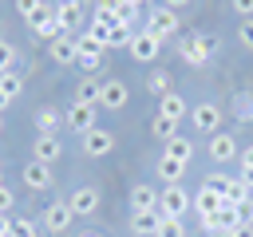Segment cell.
Segmentation results:
<instances>
[{
  "label": "cell",
  "instance_id": "6da1fadb",
  "mask_svg": "<svg viewBox=\"0 0 253 237\" xmlns=\"http://www.w3.org/2000/svg\"><path fill=\"white\" fill-rule=\"evenodd\" d=\"M213 47H217V40H210V36H186V40H178V55L190 67H206L210 55H213Z\"/></svg>",
  "mask_w": 253,
  "mask_h": 237
},
{
  "label": "cell",
  "instance_id": "7a4b0ae2",
  "mask_svg": "<svg viewBox=\"0 0 253 237\" xmlns=\"http://www.w3.org/2000/svg\"><path fill=\"white\" fill-rule=\"evenodd\" d=\"M178 28H182V20H178V12H174V8H166V4L150 8V16H146V32H150V36L170 40V36H178Z\"/></svg>",
  "mask_w": 253,
  "mask_h": 237
},
{
  "label": "cell",
  "instance_id": "3957f363",
  "mask_svg": "<svg viewBox=\"0 0 253 237\" xmlns=\"http://www.w3.org/2000/svg\"><path fill=\"white\" fill-rule=\"evenodd\" d=\"M28 24H32V32H36L40 40H47V43H51V40H59V36H67V32L59 28V4H43Z\"/></svg>",
  "mask_w": 253,
  "mask_h": 237
},
{
  "label": "cell",
  "instance_id": "277c9868",
  "mask_svg": "<svg viewBox=\"0 0 253 237\" xmlns=\"http://www.w3.org/2000/svg\"><path fill=\"white\" fill-rule=\"evenodd\" d=\"M194 205V198L182 186H162L158 190V213L162 217H186V209Z\"/></svg>",
  "mask_w": 253,
  "mask_h": 237
},
{
  "label": "cell",
  "instance_id": "5b68a950",
  "mask_svg": "<svg viewBox=\"0 0 253 237\" xmlns=\"http://www.w3.org/2000/svg\"><path fill=\"white\" fill-rule=\"evenodd\" d=\"M190 126L198 134H217V126H221V103H194Z\"/></svg>",
  "mask_w": 253,
  "mask_h": 237
},
{
  "label": "cell",
  "instance_id": "8992f818",
  "mask_svg": "<svg viewBox=\"0 0 253 237\" xmlns=\"http://www.w3.org/2000/svg\"><path fill=\"white\" fill-rule=\"evenodd\" d=\"M206 186H210V190H217L225 205H237V201H245V198H249V190H245L237 178L221 174V170H217V174H210V178H206Z\"/></svg>",
  "mask_w": 253,
  "mask_h": 237
},
{
  "label": "cell",
  "instance_id": "52a82bcc",
  "mask_svg": "<svg viewBox=\"0 0 253 237\" xmlns=\"http://www.w3.org/2000/svg\"><path fill=\"white\" fill-rule=\"evenodd\" d=\"M71 221H75V213H71L67 201H51L43 209V233H51V237H59L63 229H71Z\"/></svg>",
  "mask_w": 253,
  "mask_h": 237
},
{
  "label": "cell",
  "instance_id": "ba28073f",
  "mask_svg": "<svg viewBox=\"0 0 253 237\" xmlns=\"http://www.w3.org/2000/svg\"><path fill=\"white\" fill-rule=\"evenodd\" d=\"M158 47H162V40H158V36H150V32L142 28V32H134V40H130V47H126V51H130V59H134V63H150V59H158Z\"/></svg>",
  "mask_w": 253,
  "mask_h": 237
},
{
  "label": "cell",
  "instance_id": "9c48e42d",
  "mask_svg": "<svg viewBox=\"0 0 253 237\" xmlns=\"http://www.w3.org/2000/svg\"><path fill=\"white\" fill-rule=\"evenodd\" d=\"M95 111H99V107H91V103H71V107H67V115H63L67 130H75V134L95 130Z\"/></svg>",
  "mask_w": 253,
  "mask_h": 237
},
{
  "label": "cell",
  "instance_id": "30bf717a",
  "mask_svg": "<svg viewBox=\"0 0 253 237\" xmlns=\"http://www.w3.org/2000/svg\"><path fill=\"white\" fill-rule=\"evenodd\" d=\"M59 154H63L59 134H36V138H32V158H36V162L51 166V162H59Z\"/></svg>",
  "mask_w": 253,
  "mask_h": 237
},
{
  "label": "cell",
  "instance_id": "8fae6325",
  "mask_svg": "<svg viewBox=\"0 0 253 237\" xmlns=\"http://www.w3.org/2000/svg\"><path fill=\"white\" fill-rule=\"evenodd\" d=\"M83 24H87V8H83V0H63V4H59V28H63L67 36H75Z\"/></svg>",
  "mask_w": 253,
  "mask_h": 237
},
{
  "label": "cell",
  "instance_id": "7c38bea8",
  "mask_svg": "<svg viewBox=\"0 0 253 237\" xmlns=\"http://www.w3.org/2000/svg\"><path fill=\"white\" fill-rule=\"evenodd\" d=\"M47 55H51V63L67 67V63L79 59V40H75V36H59V40H51V43H47Z\"/></svg>",
  "mask_w": 253,
  "mask_h": 237
},
{
  "label": "cell",
  "instance_id": "4fadbf2b",
  "mask_svg": "<svg viewBox=\"0 0 253 237\" xmlns=\"http://www.w3.org/2000/svg\"><path fill=\"white\" fill-rule=\"evenodd\" d=\"M210 158L213 162H233V158H241V150H237V142H233V134H225V130H217V134H210Z\"/></svg>",
  "mask_w": 253,
  "mask_h": 237
},
{
  "label": "cell",
  "instance_id": "5bb4252c",
  "mask_svg": "<svg viewBox=\"0 0 253 237\" xmlns=\"http://www.w3.org/2000/svg\"><path fill=\"white\" fill-rule=\"evenodd\" d=\"M67 205H71L75 217H91V213L99 209V190H95V186H79V190L67 198Z\"/></svg>",
  "mask_w": 253,
  "mask_h": 237
},
{
  "label": "cell",
  "instance_id": "9a60e30c",
  "mask_svg": "<svg viewBox=\"0 0 253 237\" xmlns=\"http://www.w3.org/2000/svg\"><path fill=\"white\" fill-rule=\"evenodd\" d=\"M83 150H87L91 158H103V154H111V150H115V134H111V130H103V126H95V130H87V134H83Z\"/></svg>",
  "mask_w": 253,
  "mask_h": 237
},
{
  "label": "cell",
  "instance_id": "2e32d148",
  "mask_svg": "<svg viewBox=\"0 0 253 237\" xmlns=\"http://www.w3.org/2000/svg\"><path fill=\"white\" fill-rule=\"evenodd\" d=\"M75 40H79V59H75V63H79V67H87V71H95V67L103 63V51H107V47H103V43H95L87 32H83V36H75Z\"/></svg>",
  "mask_w": 253,
  "mask_h": 237
},
{
  "label": "cell",
  "instance_id": "e0dca14e",
  "mask_svg": "<svg viewBox=\"0 0 253 237\" xmlns=\"http://www.w3.org/2000/svg\"><path fill=\"white\" fill-rule=\"evenodd\" d=\"M123 103H126V83H123V79H103L99 107H107V111H119Z\"/></svg>",
  "mask_w": 253,
  "mask_h": 237
},
{
  "label": "cell",
  "instance_id": "ac0fdd59",
  "mask_svg": "<svg viewBox=\"0 0 253 237\" xmlns=\"http://www.w3.org/2000/svg\"><path fill=\"white\" fill-rule=\"evenodd\" d=\"M158 115H162V118H174V122H182V118L190 115V103H186L178 91H170V95H162V99H158Z\"/></svg>",
  "mask_w": 253,
  "mask_h": 237
},
{
  "label": "cell",
  "instance_id": "d6986e66",
  "mask_svg": "<svg viewBox=\"0 0 253 237\" xmlns=\"http://www.w3.org/2000/svg\"><path fill=\"white\" fill-rule=\"evenodd\" d=\"M162 158H174V162H182V166H190V158H194V138H186V134H174V138L166 142V150H162Z\"/></svg>",
  "mask_w": 253,
  "mask_h": 237
},
{
  "label": "cell",
  "instance_id": "ffe728a7",
  "mask_svg": "<svg viewBox=\"0 0 253 237\" xmlns=\"http://www.w3.org/2000/svg\"><path fill=\"white\" fill-rule=\"evenodd\" d=\"M24 186H28V190H47V186H51V166H43V162L32 158V162L24 166Z\"/></svg>",
  "mask_w": 253,
  "mask_h": 237
},
{
  "label": "cell",
  "instance_id": "44dd1931",
  "mask_svg": "<svg viewBox=\"0 0 253 237\" xmlns=\"http://www.w3.org/2000/svg\"><path fill=\"white\" fill-rule=\"evenodd\" d=\"M225 201H221V194L217 190H210L206 182H202V190L194 194V209H198V217H210V213H217Z\"/></svg>",
  "mask_w": 253,
  "mask_h": 237
},
{
  "label": "cell",
  "instance_id": "7402d4cb",
  "mask_svg": "<svg viewBox=\"0 0 253 237\" xmlns=\"http://www.w3.org/2000/svg\"><path fill=\"white\" fill-rule=\"evenodd\" d=\"M67 122H63V115L55 111V107H43V111H36V134H59Z\"/></svg>",
  "mask_w": 253,
  "mask_h": 237
},
{
  "label": "cell",
  "instance_id": "603a6c76",
  "mask_svg": "<svg viewBox=\"0 0 253 237\" xmlns=\"http://www.w3.org/2000/svg\"><path fill=\"white\" fill-rule=\"evenodd\" d=\"M130 209H134V213H142V209H158V190L146 186V182H138V186L130 190Z\"/></svg>",
  "mask_w": 253,
  "mask_h": 237
},
{
  "label": "cell",
  "instance_id": "cb8c5ba5",
  "mask_svg": "<svg viewBox=\"0 0 253 237\" xmlns=\"http://www.w3.org/2000/svg\"><path fill=\"white\" fill-rule=\"evenodd\" d=\"M158 221H162V213H158V209H142V213H130V229H134L138 237H150V233H158Z\"/></svg>",
  "mask_w": 253,
  "mask_h": 237
},
{
  "label": "cell",
  "instance_id": "d4e9b609",
  "mask_svg": "<svg viewBox=\"0 0 253 237\" xmlns=\"http://www.w3.org/2000/svg\"><path fill=\"white\" fill-rule=\"evenodd\" d=\"M99 95H103V79H95V75L79 79V87H75V103H91V107H99Z\"/></svg>",
  "mask_w": 253,
  "mask_h": 237
},
{
  "label": "cell",
  "instance_id": "484cf974",
  "mask_svg": "<svg viewBox=\"0 0 253 237\" xmlns=\"http://www.w3.org/2000/svg\"><path fill=\"white\" fill-rule=\"evenodd\" d=\"M229 115H233L237 122H253V91H237V95L229 99Z\"/></svg>",
  "mask_w": 253,
  "mask_h": 237
},
{
  "label": "cell",
  "instance_id": "4316f807",
  "mask_svg": "<svg viewBox=\"0 0 253 237\" xmlns=\"http://www.w3.org/2000/svg\"><path fill=\"white\" fill-rule=\"evenodd\" d=\"M182 174H186L182 162H174V158H158V178H162L166 186H182Z\"/></svg>",
  "mask_w": 253,
  "mask_h": 237
},
{
  "label": "cell",
  "instance_id": "83f0119b",
  "mask_svg": "<svg viewBox=\"0 0 253 237\" xmlns=\"http://www.w3.org/2000/svg\"><path fill=\"white\" fill-rule=\"evenodd\" d=\"M0 91H4L8 103L20 99V95H24V75H20V71H4V75H0Z\"/></svg>",
  "mask_w": 253,
  "mask_h": 237
},
{
  "label": "cell",
  "instance_id": "f1b7e54d",
  "mask_svg": "<svg viewBox=\"0 0 253 237\" xmlns=\"http://www.w3.org/2000/svg\"><path fill=\"white\" fill-rule=\"evenodd\" d=\"M130 40H134V28H130V24H115L107 47H130Z\"/></svg>",
  "mask_w": 253,
  "mask_h": 237
},
{
  "label": "cell",
  "instance_id": "f546056e",
  "mask_svg": "<svg viewBox=\"0 0 253 237\" xmlns=\"http://www.w3.org/2000/svg\"><path fill=\"white\" fill-rule=\"evenodd\" d=\"M111 28H115V24H107V20H95V16H91V24H87V36H91L95 43H103V47H107V40H111Z\"/></svg>",
  "mask_w": 253,
  "mask_h": 237
},
{
  "label": "cell",
  "instance_id": "4dcf8cb0",
  "mask_svg": "<svg viewBox=\"0 0 253 237\" xmlns=\"http://www.w3.org/2000/svg\"><path fill=\"white\" fill-rule=\"evenodd\" d=\"M150 130H154V134H158L162 142H170V138L178 134V122H174V118H162V115H154V122H150Z\"/></svg>",
  "mask_w": 253,
  "mask_h": 237
},
{
  "label": "cell",
  "instance_id": "1f68e13d",
  "mask_svg": "<svg viewBox=\"0 0 253 237\" xmlns=\"http://www.w3.org/2000/svg\"><path fill=\"white\" fill-rule=\"evenodd\" d=\"M241 221H237V205H221L217 209V233H229V229H237Z\"/></svg>",
  "mask_w": 253,
  "mask_h": 237
},
{
  "label": "cell",
  "instance_id": "d6a6232c",
  "mask_svg": "<svg viewBox=\"0 0 253 237\" xmlns=\"http://www.w3.org/2000/svg\"><path fill=\"white\" fill-rule=\"evenodd\" d=\"M146 87L162 99V95H170V75H166V71H150V75H146Z\"/></svg>",
  "mask_w": 253,
  "mask_h": 237
},
{
  "label": "cell",
  "instance_id": "836d02e7",
  "mask_svg": "<svg viewBox=\"0 0 253 237\" xmlns=\"http://www.w3.org/2000/svg\"><path fill=\"white\" fill-rule=\"evenodd\" d=\"M12 237H43L32 217H12Z\"/></svg>",
  "mask_w": 253,
  "mask_h": 237
},
{
  "label": "cell",
  "instance_id": "e575fe53",
  "mask_svg": "<svg viewBox=\"0 0 253 237\" xmlns=\"http://www.w3.org/2000/svg\"><path fill=\"white\" fill-rule=\"evenodd\" d=\"M154 237H186V229H182V217H162Z\"/></svg>",
  "mask_w": 253,
  "mask_h": 237
},
{
  "label": "cell",
  "instance_id": "d590c367",
  "mask_svg": "<svg viewBox=\"0 0 253 237\" xmlns=\"http://www.w3.org/2000/svg\"><path fill=\"white\" fill-rule=\"evenodd\" d=\"M12 63H16V47H12L8 40H0V75L12 71Z\"/></svg>",
  "mask_w": 253,
  "mask_h": 237
},
{
  "label": "cell",
  "instance_id": "8d00e7d4",
  "mask_svg": "<svg viewBox=\"0 0 253 237\" xmlns=\"http://www.w3.org/2000/svg\"><path fill=\"white\" fill-rule=\"evenodd\" d=\"M43 4H47V0H16V12H20L24 20H32V16H36Z\"/></svg>",
  "mask_w": 253,
  "mask_h": 237
},
{
  "label": "cell",
  "instance_id": "74e56055",
  "mask_svg": "<svg viewBox=\"0 0 253 237\" xmlns=\"http://www.w3.org/2000/svg\"><path fill=\"white\" fill-rule=\"evenodd\" d=\"M237 221H241V225H253V194H249L245 201H237Z\"/></svg>",
  "mask_w": 253,
  "mask_h": 237
},
{
  "label": "cell",
  "instance_id": "f35d334b",
  "mask_svg": "<svg viewBox=\"0 0 253 237\" xmlns=\"http://www.w3.org/2000/svg\"><path fill=\"white\" fill-rule=\"evenodd\" d=\"M237 40H241V47H249V51H253V20H241V28H237Z\"/></svg>",
  "mask_w": 253,
  "mask_h": 237
},
{
  "label": "cell",
  "instance_id": "ab89813d",
  "mask_svg": "<svg viewBox=\"0 0 253 237\" xmlns=\"http://www.w3.org/2000/svg\"><path fill=\"white\" fill-rule=\"evenodd\" d=\"M229 8H233L241 20H253V0H229Z\"/></svg>",
  "mask_w": 253,
  "mask_h": 237
},
{
  "label": "cell",
  "instance_id": "60d3db41",
  "mask_svg": "<svg viewBox=\"0 0 253 237\" xmlns=\"http://www.w3.org/2000/svg\"><path fill=\"white\" fill-rule=\"evenodd\" d=\"M12 205H16V194H12L8 186H0V213H8Z\"/></svg>",
  "mask_w": 253,
  "mask_h": 237
},
{
  "label": "cell",
  "instance_id": "b9f144b4",
  "mask_svg": "<svg viewBox=\"0 0 253 237\" xmlns=\"http://www.w3.org/2000/svg\"><path fill=\"white\" fill-rule=\"evenodd\" d=\"M237 182H241V186L253 194V166H241V170H237Z\"/></svg>",
  "mask_w": 253,
  "mask_h": 237
},
{
  "label": "cell",
  "instance_id": "7bdbcfd3",
  "mask_svg": "<svg viewBox=\"0 0 253 237\" xmlns=\"http://www.w3.org/2000/svg\"><path fill=\"white\" fill-rule=\"evenodd\" d=\"M202 229H206V233H213V237H217V213H210V217H202Z\"/></svg>",
  "mask_w": 253,
  "mask_h": 237
},
{
  "label": "cell",
  "instance_id": "ee69618b",
  "mask_svg": "<svg viewBox=\"0 0 253 237\" xmlns=\"http://www.w3.org/2000/svg\"><path fill=\"white\" fill-rule=\"evenodd\" d=\"M217 237H253V229H249V225H237V229H229V233H217Z\"/></svg>",
  "mask_w": 253,
  "mask_h": 237
},
{
  "label": "cell",
  "instance_id": "f6af8a7d",
  "mask_svg": "<svg viewBox=\"0 0 253 237\" xmlns=\"http://www.w3.org/2000/svg\"><path fill=\"white\" fill-rule=\"evenodd\" d=\"M0 237H12V217L0 213Z\"/></svg>",
  "mask_w": 253,
  "mask_h": 237
},
{
  "label": "cell",
  "instance_id": "bcb514c9",
  "mask_svg": "<svg viewBox=\"0 0 253 237\" xmlns=\"http://www.w3.org/2000/svg\"><path fill=\"white\" fill-rule=\"evenodd\" d=\"M241 166H253V146H245V150H241Z\"/></svg>",
  "mask_w": 253,
  "mask_h": 237
},
{
  "label": "cell",
  "instance_id": "7dc6e473",
  "mask_svg": "<svg viewBox=\"0 0 253 237\" xmlns=\"http://www.w3.org/2000/svg\"><path fill=\"white\" fill-rule=\"evenodd\" d=\"M162 4H166V8H174V12H178V8H186V4H190V0H162Z\"/></svg>",
  "mask_w": 253,
  "mask_h": 237
},
{
  "label": "cell",
  "instance_id": "c3c4849f",
  "mask_svg": "<svg viewBox=\"0 0 253 237\" xmlns=\"http://www.w3.org/2000/svg\"><path fill=\"white\" fill-rule=\"evenodd\" d=\"M130 4H134V8H146V4H150V0H130Z\"/></svg>",
  "mask_w": 253,
  "mask_h": 237
},
{
  "label": "cell",
  "instance_id": "681fc988",
  "mask_svg": "<svg viewBox=\"0 0 253 237\" xmlns=\"http://www.w3.org/2000/svg\"><path fill=\"white\" fill-rule=\"evenodd\" d=\"M4 107H8V99H4V91H0V111H4Z\"/></svg>",
  "mask_w": 253,
  "mask_h": 237
},
{
  "label": "cell",
  "instance_id": "f907efd6",
  "mask_svg": "<svg viewBox=\"0 0 253 237\" xmlns=\"http://www.w3.org/2000/svg\"><path fill=\"white\" fill-rule=\"evenodd\" d=\"M0 186H4V166H0Z\"/></svg>",
  "mask_w": 253,
  "mask_h": 237
},
{
  "label": "cell",
  "instance_id": "816d5d0a",
  "mask_svg": "<svg viewBox=\"0 0 253 237\" xmlns=\"http://www.w3.org/2000/svg\"><path fill=\"white\" fill-rule=\"evenodd\" d=\"M0 130H4V115H0Z\"/></svg>",
  "mask_w": 253,
  "mask_h": 237
},
{
  "label": "cell",
  "instance_id": "f5cc1de1",
  "mask_svg": "<svg viewBox=\"0 0 253 237\" xmlns=\"http://www.w3.org/2000/svg\"><path fill=\"white\" fill-rule=\"evenodd\" d=\"M47 4H63V0H47Z\"/></svg>",
  "mask_w": 253,
  "mask_h": 237
},
{
  "label": "cell",
  "instance_id": "db71d44e",
  "mask_svg": "<svg viewBox=\"0 0 253 237\" xmlns=\"http://www.w3.org/2000/svg\"><path fill=\"white\" fill-rule=\"evenodd\" d=\"M87 237H99V233H87Z\"/></svg>",
  "mask_w": 253,
  "mask_h": 237
},
{
  "label": "cell",
  "instance_id": "11a10c76",
  "mask_svg": "<svg viewBox=\"0 0 253 237\" xmlns=\"http://www.w3.org/2000/svg\"><path fill=\"white\" fill-rule=\"evenodd\" d=\"M43 237H51V233H43Z\"/></svg>",
  "mask_w": 253,
  "mask_h": 237
},
{
  "label": "cell",
  "instance_id": "9f6ffc18",
  "mask_svg": "<svg viewBox=\"0 0 253 237\" xmlns=\"http://www.w3.org/2000/svg\"><path fill=\"white\" fill-rule=\"evenodd\" d=\"M249 229H253V225H249Z\"/></svg>",
  "mask_w": 253,
  "mask_h": 237
}]
</instances>
